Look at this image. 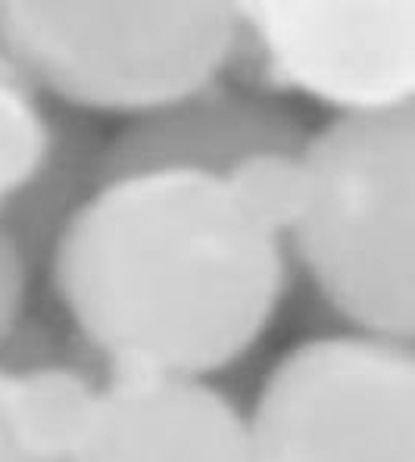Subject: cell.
<instances>
[{
	"label": "cell",
	"instance_id": "3957f363",
	"mask_svg": "<svg viewBox=\"0 0 415 462\" xmlns=\"http://www.w3.org/2000/svg\"><path fill=\"white\" fill-rule=\"evenodd\" d=\"M237 38L235 4L0 0V53L32 88L128 122L216 85Z\"/></svg>",
	"mask_w": 415,
	"mask_h": 462
},
{
	"label": "cell",
	"instance_id": "5b68a950",
	"mask_svg": "<svg viewBox=\"0 0 415 462\" xmlns=\"http://www.w3.org/2000/svg\"><path fill=\"white\" fill-rule=\"evenodd\" d=\"M235 16L228 69L254 88L303 94L335 119L415 106V0H265Z\"/></svg>",
	"mask_w": 415,
	"mask_h": 462
},
{
	"label": "cell",
	"instance_id": "52a82bcc",
	"mask_svg": "<svg viewBox=\"0 0 415 462\" xmlns=\"http://www.w3.org/2000/svg\"><path fill=\"white\" fill-rule=\"evenodd\" d=\"M69 462H247V416L200 378L113 375Z\"/></svg>",
	"mask_w": 415,
	"mask_h": 462
},
{
	"label": "cell",
	"instance_id": "7c38bea8",
	"mask_svg": "<svg viewBox=\"0 0 415 462\" xmlns=\"http://www.w3.org/2000/svg\"><path fill=\"white\" fill-rule=\"evenodd\" d=\"M0 462H38L19 447L13 431L10 410H6V369H0Z\"/></svg>",
	"mask_w": 415,
	"mask_h": 462
},
{
	"label": "cell",
	"instance_id": "4fadbf2b",
	"mask_svg": "<svg viewBox=\"0 0 415 462\" xmlns=\"http://www.w3.org/2000/svg\"><path fill=\"white\" fill-rule=\"evenodd\" d=\"M4 213H6V209H0V219H4Z\"/></svg>",
	"mask_w": 415,
	"mask_h": 462
},
{
	"label": "cell",
	"instance_id": "277c9868",
	"mask_svg": "<svg viewBox=\"0 0 415 462\" xmlns=\"http://www.w3.org/2000/svg\"><path fill=\"white\" fill-rule=\"evenodd\" d=\"M247 462H415V353L384 337L290 346L247 416Z\"/></svg>",
	"mask_w": 415,
	"mask_h": 462
},
{
	"label": "cell",
	"instance_id": "30bf717a",
	"mask_svg": "<svg viewBox=\"0 0 415 462\" xmlns=\"http://www.w3.org/2000/svg\"><path fill=\"white\" fill-rule=\"evenodd\" d=\"M241 209L278 241H288L306 203V166L300 153H254L222 179Z\"/></svg>",
	"mask_w": 415,
	"mask_h": 462
},
{
	"label": "cell",
	"instance_id": "7a4b0ae2",
	"mask_svg": "<svg viewBox=\"0 0 415 462\" xmlns=\"http://www.w3.org/2000/svg\"><path fill=\"white\" fill-rule=\"evenodd\" d=\"M306 203L284 250L356 335H415V106L309 132Z\"/></svg>",
	"mask_w": 415,
	"mask_h": 462
},
{
	"label": "cell",
	"instance_id": "6da1fadb",
	"mask_svg": "<svg viewBox=\"0 0 415 462\" xmlns=\"http://www.w3.org/2000/svg\"><path fill=\"white\" fill-rule=\"evenodd\" d=\"M51 269L113 375L209 382L272 328L290 256L222 179L141 172L97 181L66 216Z\"/></svg>",
	"mask_w": 415,
	"mask_h": 462
},
{
	"label": "cell",
	"instance_id": "8fae6325",
	"mask_svg": "<svg viewBox=\"0 0 415 462\" xmlns=\"http://www.w3.org/2000/svg\"><path fill=\"white\" fill-rule=\"evenodd\" d=\"M29 288L25 254L4 228H0V341L13 331Z\"/></svg>",
	"mask_w": 415,
	"mask_h": 462
},
{
	"label": "cell",
	"instance_id": "ba28073f",
	"mask_svg": "<svg viewBox=\"0 0 415 462\" xmlns=\"http://www.w3.org/2000/svg\"><path fill=\"white\" fill-rule=\"evenodd\" d=\"M100 384L60 363L6 369V410L16 440L38 462H69L91 428Z\"/></svg>",
	"mask_w": 415,
	"mask_h": 462
},
{
	"label": "cell",
	"instance_id": "9c48e42d",
	"mask_svg": "<svg viewBox=\"0 0 415 462\" xmlns=\"http://www.w3.org/2000/svg\"><path fill=\"white\" fill-rule=\"evenodd\" d=\"M53 151L57 132L51 116L35 88L0 53V209H10L44 179Z\"/></svg>",
	"mask_w": 415,
	"mask_h": 462
},
{
	"label": "cell",
	"instance_id": "8992f818",
	"mask_svg": "<svg viewBox=\"0 0 415 462\" xmlns=\"http://www.w3.org/2000/svg\"><path fill=\"white\" fill-rule=\"evenodd\" d=\"M306 125L290 106L260 91L209 85L160 113L119 128L97 160V181L141 172H197L226 179L254 153H300Z\"/></svg>",
	"mask_w": 415,
	"mask_h": 462
}]
</instances>
